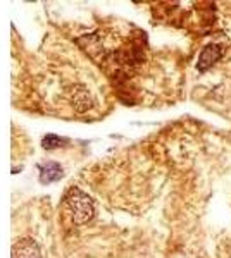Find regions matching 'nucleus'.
<instances>
[{
    "mask_svg": "<svg viewBox=\"0 0 231 258\" xmlns=\"http://www.w3.org/2000/svg\"><path fill=\"white\" fill-rule=\"evenodd\" d=\"M66 203L69 207V212L73 215V220L76 224H86L88 220L94 217L95 209H94V203L91 200L83 193L81 189L73 188L66 197Z\"/></svg>",
    "mask_w": 231,
    "mask_h": 258,
    "instance_id": "nucleus-1",
    "label": "nucleus"
},
{
    "mask_svg": "<svg viewBox=\"0 0 231 258\" xmlns=\"http://www.w3.org/2000/svg\"><path fill=\"white\" fill-rule=\"evenodd\" d=\"M222 53H224V48L221 47V45L217 43H209L205 45V47L202 48V52H200L199 55V64H197V69L199 71H207L211 69L216 62L221 60Z\"/></svg>",
    "mask_w": 231,
    "mask_h": 258,
    "instance_id": "nucleus-2",
    "label": "nucleus"
},
{
    "mask_svg": "<svg viewBox=\"0 0 231 258\" xmlns=\"http://www.w3.org/2000/svg\"><path fill=\"white\" fill-rule=\"evenodd\" d=\"M11 258H41V253L33 239H21L12 246Z\"/></svg>",
    "mask_w": 231,
    "mask_h": 258,
    "instance_id": "nucleus-3",
    "label": "nucleus"
},
{
    "mask_svg": "<svg viewBox=\"0 0 231 258\" xmlns=\"http://www.w3.org/2000/svg\"><path fill=\"white\" fill-rule=\"evenodd\" d=\"M61 177H62V167L56 164V162H47V164L40 165V181L43 184L59 181Z\"/></svg>",
    "mask_w": 231,
    "mask_h": 258,
    "instance_id": "nucleus-4",
    "label": "nucleus"
},
{
    "mask_svg": "<svg viewBox=\"0 0 231 258\" xmlns=\"http://www.w3.org/2000/svg\"><path fill=\"white\" fill-rule=\"evenodd\" d=\"M73 105L76 107L79 112L86 110L88 107L91 105L90 93H88V91L83 88V86H78V88L73 91Z\"/></svg>",
    "mask_w": 231,
    "mask_h": 258,
    "instance_id": "nucleus-5",
    "label": "nucleus"
},
{
    "mask_svg": "<svg viewBox=\"0 0 231 258\" xmlns=\"http://www.w3.org/2000/svg\"><path fill=\"white\" fill-rule=\"evenodd\" d=\"M62 143V140L59 138V136H56V135H47L43 138V147L45 148H56V147H59V145Z\"/></svg>",
    "mask_w": 231,
    "mask_h": 258,
    "instance_id": "nucleus-6",
    "label": "nucleus"
}]
</instances>
